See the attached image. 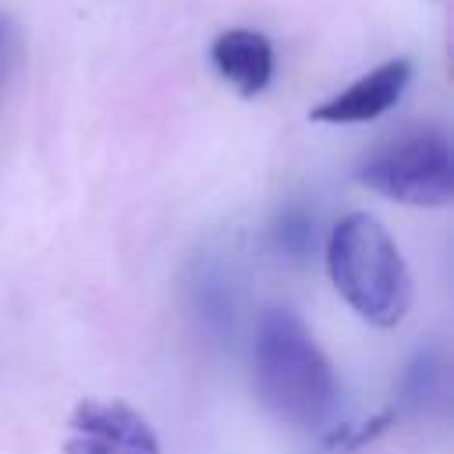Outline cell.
<instances>
[{
    "label": "cell",
    "instance_id": "6da1fadb",
    "mask_svg": "<svg viewBox=\"0 0 454 454\" xmlns=\"http://www.w3.org/2000/svg\"><path fill=\"white\" fill-rule=\"evenodd\" d=\"M252 383L259 404L287 426L316 429L337 408V372L309 326L291 309H266L252 340Z\"/></svg>",
    "mask_w": 454,
    "mask_h": 454
},
{
    "label": "cell",
    "instance_id": "7a4b0ae2",
    "mask_svg": "<svg viewBox=\"0 0 454 454\" xmlns=\"http://www.w3.org/2000/svg\"><path fill=\"white\" fill-rule=\"evenodd\" d=\"M326 273L337 294L372 326H394L411 305V273L387 234L369 213H348L326 238Z\"/></svg>",
    "mask_w": 454,
    "mask_h": 454
},
{
    "label": "cell",
    "instance_id": "3957f363",
    "mask_svg": "<svg viewBox=\"0 0 454 454\" xmlns=\"http://www.w3.org/2000/svg\"><path fill=\"white\" fill-rule=\"evenodd\" d=\"M355 177L404 206H447L454 199V153L443 131L411 128L372 145Z\"/></svg>",
    "mask_w": 454,
    "mask_h": 454
},
{
    "label": "cell",
    "instance_id": "277c9868",
    "mask_svg": "<svg viewBox=\"0 0 454 454\" xmlns=\"http://www.w3.org/2000/svg\"><path fill=\"white\" fill-rule=\"evenodd\" d=\"M64 454H160V440L131 404L82 401L71 411Z\"/></svg>",
    "mask_w": 454,
    "mask_h": 454
},
{
    "label": "cell",
    "instance_id": "5b68a950",
    "mask_svg": "<svg viewBox=\"0 0 454 454\" xmlns=\"http://www.w3.org/2000/svg\"><path fill=\"white\" fill-rule=\"evenodd\" d=\"M408 82H411V60L408 57H390V60L376 64L372 71H365L362 78H355L337 96H330L319 106H312L309 117L319 121V124H365V121H376L390 106H397V99L404 96Z\"/></svg>",
    "mask_w": 454,
    "mask_h": 454
},
{
    "label": "cell",
    "instance_id": "8992f818",
    "mask_svg": "<svg viewBox=\"0 0 454 454\" xmlns=\"http://www.w3.org/2000/svg\"><path fill=\"white\" fill-rule=\"evenodd\" d=\"M209 60L216 74L245 99H255L273 82V43L255 28H227L213 39Z\"/></svg>",
    "mask_w": 454,
    "mask_h": 454
},
{
    "label": "cell",
    "instance_id": "52a82bcc",
    "mask_svg": "<svg viewBox=\"0 0 454 454\" xmlns=\"http://www.w3.org/2000/svg\"><path fill=\"white\" fill-rule=\"evenodd\" d=\"M443 362H440V355L436 351H422L411 365H408V372H404V380H401V390H404V401L408 404H415V408H426V404H433V401H440V394H443Z\"/></svg>",
    "mask_w": 454,
    "mask_h": 454
},
{
    "label": "cell",
    "instance_id": "ba28073f",
    "mask_svg": "<svg viewBox=\"0 0 454 454\" xmlns=\"http://www.w3.org/2000/svg\"><path fill=\"white\" fill-rule=\"evenodd\" d=\"M14 50H18L14 21H11L7 14H0V82H4V74L11 71V64H14Z\"/></svg>",
    "mask_w": 454,
    "mask_h": 454
}]
</instances>
